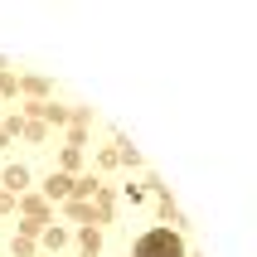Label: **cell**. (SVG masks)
I'll return each instance as SVG.
<instances>
[{"instance_id":"obj_1","label":"cell","mask_w":257,"mask_h":257,"mask_svg":"<svg viewBox=\"0 0 257 257\" xmlns=\"http://www.w3.org/2000/svg\"><path fill=\"white\" fill-rule=\"evenodd\" d=\"M136 257H185V238L175 228H151V233H141Z\"/></svg>"}]
</instances>
